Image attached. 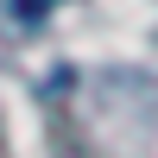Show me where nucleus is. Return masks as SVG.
<instances>
[{"label": "nucleus", "mask_w": 158, "mask_h": 158, "mask_svg": "<svg viewBox=\"0 0 158 158\" xmlns=\"http://www.w3.org/2000/svg\"><path fill=\"white\" fill-rule=\"evenodd\" d=\"M6 6H13V19H44L57 0H6Z\"/></svg>", "instance_id": "1"}]
</instances>
